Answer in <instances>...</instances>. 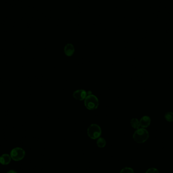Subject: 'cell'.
I'll use <instances>...</instances> for the list:
<instances>
[{
  "label": "cell",
  "instance_id": "6da1fadb",
  "mask_svg": "<svg viewBox=\"0 0 173 173\" xmlns=\"http://www.w3.org/2000/svg\"><path fill=\"white\" fill-rule=\"evenodd\" d=\"M149 136L148 132L144 128H141L135 132L133 137L136 142L143 143L147 140Z\"/></svg>",
  "mask_w": 173,
  "mask_h": 173
},
{
  "label": "cell",
  "instance_id": "7a4b0ae2",
  "mask_svg": "<svg viewBox=\"0 0 173 173\" xmlns=\"http://www.w3.org/2000/svg\"><path fill=\"white\" fill-rule=\"evenodd\" d=\"M85 105L89 110H95L99 106L98 98L95 95H88L85 100Z\"/></svg>",
  "mask_w": 173,
  "mask_h": 173
},
{
  "label": "cell",
  "instance_id": "3957f363",
  "mask_svg": "<svg viewBox=\"0 0 173 173\" xmlns=\"http://www.w3.org/2000/svg\"><path fill=\"white\" fill-rule=\"evenodd\" d=\"M88 135L92 139H96L101 135V129L99 126L97 124H92L87 130Z\"/></svg>",
  "mask_w": 173,
  "mask_h": 173
},
{
  "label": "cell",
  "instance_id": "277c9868",
  "mask_svg": "<svg viewBox=\"0 0 173 173\" xmlns=\"http://www.w3.org/2000/svg\"><path fill=\"white\" fill-rule=\"evenodd\" d=\"M11 157L14 161H18L24 158L26 155V152L22 148L15 147L11 151Z\"/></svg>",
  "mask_w": 173,
  "mask_h": 173
},
{
  "label": "cell",
  "instance_id": "5b68a950",
  "mask_svg": "<svg viewBox=\"0 0 173 173\" xmlns=\"http://www.w3.org/2000/svg\"><path fill=\"white\" fill-rule=\"evenodd\" d=\"M87 92L84 90H78L74 92L73 96L75 99L78 100H83L87 97Z\"/></svg>",
  "mask_w": 173,
  "mask_h": 173
},
{
  "label": "cell",
  "instance_id": "8992f818",
  "mask_svg": "<svg viewBox=\"0 0 173 173\" xmlns=\"http://www.w3.org/2000/svg\"><path fill=\"white\" fill-rule=\"evenodd\" d=\"M10 155L8 154H3L0 157V164L2 165H7L11 161Z\"/></svg>",
  "mask_w": 173,
  "mask_h": 173
},
{
  "label": "cell",
  "instance_id": "52a82bcc",
  "mask_svg": "<svg viewBox=\"0 0 173 173\" xmlns=\"http://www.w3.org/2000/svg\"><path fill=\"white\" fill-rule=\"evenodd\" d=\"M151 123V117L148 116H144L140 119V126L143 128H147L150 125Z\"/></svg>",
  "mask_w": 173,
  "mask_h": 173
},
{
  "label": "cell",
  "instance_id": "ba28073f",
  "mask_svg": "<svg viewBox=\"0 0 173 173\" xmlns=\"http://www.w3.org/2000/svg\"><path fill=\"white\" fill-rule=\"evenodd\" d=\"M74 48L72 44H68L65 46L64 48V52L67 56H71L74 54Z\"/></svg>",
  "mask_w": 173,
  "mask_h": 173
},
{
  "label": "cell",
  "instance_id": "9c48e42d",
  "mask_svg": "<svg viewBox=\"0 0 173 173\" xmlns=\"http://www.w3.org/2000/svg\"><path fill=\"white\" fill-rule=\"evenodd\" d=\"M131 126L136 129H138L140 127V122L137 119H133L131 120Z\"/></svg>",
  "mask_w": 173,
  "mask_h": 173
},
{
  "label": "cell",
  "instance_id": "30bf717a",
  "mask_svg": "<svg viewBox=\"0 0 173 173\" xmlns=\"http://www.w3.org/2000/svg\"><path fill=\"white\" fill-rule=\"evenodd\" d=\"M97 146L100 148H103L106 145V141L103 138H99L97 141Z\"/></svg>",
  "mask_w": 173,
  "mask_h": 173
},
{
  "label": "cell",
  "instance_id": "8fae6325",
  "mask_svg": "<svg viewBox=\"0 0 173 173\" xmlns=\"http://www.w3.org/2000/svg\"><path fill=\"white\" fill-rule=\"evenodd\" d=\"M164 118L168 122H173V112H167L164 115Z\"/></svg>",
  "mask_w": 173,
  "mask_h": 173
},
{
  "label": "cell",
  "instance_id": "7c38bea8",
  "mask_svg": "<svg viewBox=\"0 0 173 173\" xmlns=\"http://www.w3.org/2000/svg\"><path fill=\"white\" fill-rule=\"evenodd\" d=\"M120 173H134V171L131 168L126 167L122 169Z\"/></svg>",
  "mask_w": 173,
  "mask_h": 173
},
{
  "label": "cell",
  "instance_id": "4fadbf2b",
  "mask_svg": "<svg viewBox=\"0 0 173 173\" xmlns=\"http://www.w3.org/2000/svg\"><path fill=\"white\" fill-rule=\"evenodd\" d=\"M146 173H159V172L157 169L152 168H150L147 170Z\"/></svg>",
  "mask_w": 173,
  "mask_h": 173
},
{
  "label": "cell",
  "instance_id": "5bb4252c",
  "mask_svg": "<svg viewBox=\"0 0 173 173\" xmlns=\"http://www.w3.org/2000/svg\"><path fill=\"white\" fill-rule=\"evenodd\" d=\"M7 173H18L16 171H15V170H11L9 171Z\"/></svg>",
  "mask_w": 173,
  "mask_h": 173
}]
</instances>
